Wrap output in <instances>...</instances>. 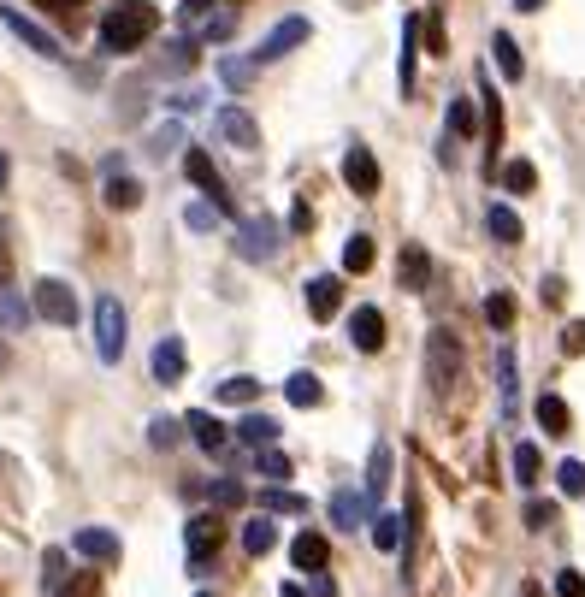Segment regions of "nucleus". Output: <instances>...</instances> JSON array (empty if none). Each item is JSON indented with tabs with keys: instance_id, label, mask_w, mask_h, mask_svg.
Wrapping results in <instances>:
<instances>
[{
	"instance_id": "nucleus-1",
	"label": "nucleus",
	"mask_w": 585,
	"mask_h": 597,
	"mask_svg": "<svg viewBox=\"0 0 585 597\" xmlns=\"http://www.w3.org/2000/svg\"><path fill=\"white\" fill-rule=\"evenodd\" d=\"M154 30H160V12H154L148 0H113V6L101 12V48H107V54H136V48H148Z\"/></svg>"
},
{
	"instance_id": "nucleus-2",
	"label": "nucleus",
	"mask_w": 585,
	"mask_h": 597,
	"mask_svg": "<svg viewBox=\"0 0 585 597\" xmlns=\"http://www.w3.org/2000/svg\"><path fill=\"white\" fill-rule=\"evenodd\" d=\"M95 355L113 367L119 355H125V332H130V320H125V302L119 296H95Z\"/></svg>"
},
{
	"instance_id": "nucleus-3",
	"label": "nucleus",
	"mask_w": 585,
	"mask_h": 597,
	"mask_svg": "<svg viewBox=\"0 0 585 597\" xmlns=\"http://www.w3.org/2000/svg\"><path fill=\"white\" fill-rule=\"evenodd\" d=\"M426 379H432V397H450L455 391V379H461V343H455V332L426 337Z\"/></svg>"
},
{
	"instance_id": "nucleus-4",
	"label": "nucleus",
	"mask_w": 585,
	"mask_h": 597,
	"mask_svg": "<svg viewBox=\"0 0 585 597\" xmlns=\"http://www.w3.org/2000/svg\"><path fill=\"white\" fill-rule=\"evenodd\" d=\"M184 544H190V574H213V556H219V544H225V515L219 509H201L184 532Z\"/></svg>"
},
{
	"instance_id": "nucleus-5",
	"label": "nucleus",
	"mask_w": 585,
	"mask_h": 597,
	"mask_svg": "<svg viewBox=\"0 0 585 597\" xmlns=\"http://www.w3.org/2000/svg\"><path fill=\"white\" fill-rule=\"evenodd\" d=\"M237 255L243 261H272L278 255V219H266V213H249V219H237Z\"/></svg>"
},
{
	"instance_id": "nucleus-6",
	"label": "nucleus",
	"mask_w": 585,
	"mask_h": 597,
	"mask_svg": "<svg viewBox=\"0 0 585 597\" xmlns=\"http://www.w3.org/2000/svg\"><path fill=\"white\" fill-rule=\"evenodd\" d=\"M36 314H42L48 326H77V320H83L77 290H71L65 278H42V284H36Z\"/></svg>"
},
{
	"instance_id": "nucleus-7",
	"label": "nucleus",
	"mask_w": 585,
	"mask_h": 597,
	"mask_svg": "<svg viewBox=\"0 0 585 597\" xmlns=\"http://www.w3.org/2000/svg\"><path fill=\"white\" fill-rule=\"evenodd\" d=\"M308 36H314V24H308V18H284V24H272V30H266V42H260L249 60H255V66H272V60H284L290 48H302Z\"/></svg>"
},
{
	"instance_id": "nucleus-8",
	"label": "nucleus",
	"mask_w": 585,
	"mask_h": 597,
	"mask_svg": "<svg viewBox=\"0 0 585 597\" xmlns=\"http://www.w3.org/2000/svg\"><path fill=\"white\" fill-rule=\"evenodd\" d=\"M184 172H190V184L201 190V201H213L219 213H231V196H225L219 166H213V154H207V148H184Z\"/></svg>"
},
{
	"instance_id": "nucleus-9",
	"label": "nucleus",
	"mask_w": 585,
	"mask_h": 597,
	"mask_svg": "<svg viewBox=\"0 0 585 597\" xmlns=\"http://www.w3.org/2000/svg\"><path fill=\"white\" fill-rule=\"evenodd\" d=\"M0 24H6V30H12V36H18V42L30 48V54H48V60H60V54H65V48H60V36H54V30H42L36 18H24L18 6H0Z\"/></svg>"
},
{
	"instance_id": "nucleus-10",
	"label": "nucleus",
	"mask_w": 585,
	"mask_h": 597,
	"mask_svg": "<svg viewBox=\"0 0 585 597\" xmlns=\"http://www.w3.org/2000/svg\"><path fill=\"white\" fill-rule=\"evenodd\" d=\"M343 184H349V190H355L361 201L379 196V154H373L367 142H355V148L343 154Z\"/></svg>"
},
{
	"instance_id": "nucleus-11",
	"label": "nucleus",
	"mask_w": 585,
	"mask_h": 597,
	"mask_svg": "<svg viewBox=\"0 0 585 597\" xmlns=\"http://www.w3.org/2000/svg\"><path fill=\"white\" fill-rule=\"evenodd\" d=\"M219 142H225V148H243V154H255V148H260L255 113H249V107H225V113H219Z\"/></svg>"
},
{
	"instance_id": "nucleus-12",
	"label": "nucleus",
	"mask_w": 585,
	"mask_h": 597,
	"mask_svg": "<svg viewBox=\"0 0 585 597\" xmlns=\"http://www.w3.org/2000/svg\"><path fill=\"white\" fill-rule=\"evenodd\" d=\"M349 343H355L361 355H379V349H385V314H379V308H355V314H349Z\"/></svg>"
},
{
	"instance_id": "nucleus-13",
	"label": "nucleus",
	"mask_w": 585,
	"mask_h": 597,
	"mask_svg": "<svg viewBox=\"0 0 585 597\" xmlns=\"http://www.w3.org/2000/svg\"><path fill=\"white\" fill-rule=\"evenodd\" d=\"M337 308H343V278H331V272L308 278V314H314V320L325 326V320H331Z\"/></svg>"
},
{
	"instance_id": "nucleus-14",
	"label": "nucleus",
	"mask_w": 585,
	"mask_h": 597,
	"mask_svg": "<svg viewBox=\"0 0 585 597\" xmlns=\"http://www.w3.org/2000/svg\"><path fill=\"white\" fill-rule=\"evenodd\" d=\"M71 544H77V556H89V562H119V556H125L119 532H107V527H83Z\"/></svg>"
},
{
	"instance_id": "nucleus-15",
	"label": "nucleus",
	"mask_w": 585,
	"mask_h": 597,
	"mask_svg": "<svg viewBox=\"0 0 585 597\" xmlns=\"http://www.w3.org/2000/svg\"><path fill=\"white\" fill-rule=\"evenodd\" d=\"M396 284H402V290H426V284H432V255H426L420 243H408V249L396 255Z\"/></svg>"
},
{
	"instance_id": "nucleus-16",
	"label": "nucleus",
	"mask_w": 585,
	"mask_h": 597,
	"mask_svg": "<svg viewBox=\"0 0 585 597\" xmlns=\"http://www.w3.org/2000/svg\"><path fill=\"white\" fill-rule=\"evenodd\" d=\"M290 562H296L302 574H325V562H331V544H325L320 532H296V538H290Z\"/></svg>"
},
{
	"instance_id": "nucleus-17",
	"label": "nucleus",
	"mask_w": 585,
	"mask_h": 597,
	"mask_svg": "<svg viewBox=\"0 0 585 597\" xmlns=\"http://www.w3.org/2000/svg\"><path fill=\"white\" fill-rule=\"evenodd\" d=\"M367 521H373V509H367L361 491H331V527L355 532V527H367Z\"/></svg>"
},
{
	"instance_id": "nucleus-18",
	"label": "nucleus",
	"mask_w": 585,
	"mask_h": 597,
	"mask_svg": "<svg viewBox=\"0 0 585 597\" xmlns=\"http://www.w3.org/2000/svg\"><path fill=\"white\" fill-rule=\"evenodd\" d=\"M532 414H538V426H544L550 438H568V432H574V414H568V402L556 397V391H544V397H538V408H532Z\"/></svg>"
},
{
	"instance_id": "nucleus-19",
	"label": "nucleus",
	"mask_w": 585,
	"mask_h": 597,
	"mask_svg": "<svg viewBox=\"0 0 585 597\" xmlns=\"http://www.w3.org/2000/svg\"><path fill=\"white\" fill-rule=\"evenodd\" d=\"M184 426H190V438L201 444V450H207V456H225V450H231V438H225V426H219L213 414H201V408H195Z\"/></svg>"
},
{
	"instance_id": "nucleus-20",
	"label": "nucleus",
	"mask_w": 585,
	"mask_h": 597,
	"mask_svg": "<svg viewBox=\"0 0 585 597\" xmlns=\"http://www.w3.org/2000/svg\"><path fill=\"white\" fill-rule=\"evenodd\" d=\"M414 60H420V18H408V24H402V66H396L402 95H414Z\"/></svg>"
},
{
	"instance_id": "nucleus-21",
	"label": "nucleus",
	"mask_w": 585,
	"mask_h": 597,
	"mask_svg": "<svg viewBox=\"0 0 585 597\" xmlns=\"http://www.w3.org/2000/svg\"><path fill=\"white\" fill-rule=\"evenodd\" d=\"M154 379H160V385H178V379H184V343H178V337H166V343L154 349Z\"/></svg>"
},
{
	"instance_id": "nucleus-22",
	"label": "nucleus",
	"mask_w": 585,
	"mask_h": 597,
	"mask_svg": "<svg viewBox=\"0 0 585 597\" xmlns=\"http://www.w3.org/2000/svg\"><path fill=\"white\" fill-rule=\"evenodd\" d=\"M101 201H107L113 213H130V207H142V184H136V178H119V172H113V178L101 184Z\"/></svg>"
},
{
	"instance_id": "nucleus-23",
	"label": "nucleus",
	"mask_w": 585,
	"mask_h": 597,
	"mask_svg": "<svg viewBox=\"0 0 585 597\" xmlns=\"http://www.w3.org/2000/svg\"><path fill=\"white\" fill-rule=\"evenodd\" d=\"M485 231L497 237V243H520L526 231H520V213L515 207H503V201H491V213H485Z\"/></svg>"
},
{
	"instance_id": "nucleus-24",
	"label": "nucleus",
	"mask_w": 585,
	"mask_h": 597,
	"mask_svg": "<svg viewBox=\"0 0 585 597\" xmlns=\"http://www.w3.org/2000/svg\"><path fill=\"white\" fill-rule=\"evenodd\" d=\"M237 438H249L255 450H272V444H278V420H272V414H243V420H237Z\"/></svg>"
},
{
	"instance_id": "nucleus-25",
	"label": "nucleus",
	"mask_w": 585,
	"mask_h": 597,
	"mask_svg": "<svg viewBox=\"0 0 585 597\" xmlns=\"http://www.w3.org/2000/svg\"><path fill=\"white\" fill-rule=\"evenodd\" d=\"M284 397L296 402V408H320V402H325V385L314 379V373H290V379H284Z\"/></svg>"
},
{
	"instance_id": "nucleus-26",
	"label": "nucleus",
	"mask_w": 585,
	"mask_h": 597,
	"mask_svg": "<svg viewBox=\"0 0 585 597\" xmlns=\"http://www.w3.org/2000/svg\"><path fill=\"white\" fill-rule=\"evenodd\" d=\"M491 60H497V71L509 77V83H520V71H526V60H520V48H515V36H491Z\"/></svg>"
},
{
	"instance_id": "nucleus-27",
	"label": "nucleus",
	"mask_w": 585,
	"mask_h": 597,
	"mask_svg": "<svg viewBox=\"0 0 585 597\" xmlns=\"http://www.w3.org/2000/svg\"><path fill=\"white\" fill-rule=\"evenodd\" d=\"M367 266H373V237H367V231H355V237L343 243V272H349V278H361Z\"/></svg>"
},
{
	"instance_id": "nucleus-28",
	"label": "nucleus",
	"mask_w": 585,
	"mask_h": 597,
	"mask_svg": "<svg viewBox=\"0 0 585 597\" xmlns=\"http://www.w3.org/2000/svg\"><path fill=\"white\" fill-rule=\"evenodd\" d=\"M503 190H509V196H532V190H538V166H532V160H509V166H503Z\"/></svg>"
},
{
	"instance_id": "nucleus-29",
	"label": "nucleus",
	"mask_w": 585,
	"mask_h": 597,
	"mask_svg": "<svg viewBox=\"0 0 585 597\" xmlns=\"http://www.w3.org/2000/svg\"><path fill=\"white\" fill-rule=\"evenodd\" d=\"M450 136H461V142H467V136H479V107H473L467 95H455V101H450Z\"/></svg>"
},
{
	"instance_id": "nucleus-30",
	"label": "nucleus",
	"mask_w": 585,
	"mask_h": 597,
	"mask_svg": "<svg viewBox=\"0 0 585 597\" xmlns=\"http://www.w3.org/2000/svg\"><path fill=\"white\" fill-rule=\"evenodd\" d=\"M367 527H373V544H379V550H402V515H385V509H379Z\"/></svg>"
},
{
	"instance_id": "nucleus-31",
	"label": "nucleus",
	"mask_w": 585,
	"mask_h": 597,
	"mask_svg": "<svg viewBox=\"0 0 585 597\" xmlns=\"http://www.w3.org/2000/svg\"><path fill=\"white\" fill-rule=\"evenodd\" d=\"M272 544H278V527H272L266 515H260V521H249V527H243V550H249V556H266Z\"/></svg>"
},
{
	"instance_id": "nucleus-32",
	"label": "nucleus",
	"mask_w": 585,
	"mask_h": 597,
	"mask_svg": "<svg viewBox=\"0 0 585 597\" xmlns=\"http://www.w3.org/2000/svg\"><path fill=\"white\" fill-rule=\"evenodd\" d=\"M485 320H491V332H509V326H515V296H509V290L485 296Z\"/></svg>"
},
{
	"instance_id": "nucleus-33",
	"label": "nucleus",
	"mask_w": 585,
	"mask_h": 597,
	"mask_svg": "<svg viewBox=\"0 0 585 597\" xmlns=\"http://www.w3.org/2000/svg\"><path fill=\"white\" fill-rule=\"evenodd\" d=\"M255 397H260V379H243V373L219 385V402H231V408H249Z\"/></svg>"
},
{
	"instance_id": "nucleus-34",
	"label": "nucleus",
	"mask_w": 585,
	"mask_h": 597,
	"mask_svg": "<svg viewBox=\"0 0 585 597\" xmlns=\"http://www.w3.org/2000/svg\"><path fill=\"white\" fill-rule=\"evenodd\" d=\"M538 473H544L538 444H515V479H520V485H538Z\"/></svg>"
},
{
	"instance_id": "nucleus-35",
	"label": "nucleus",
	"mask_w": 585,
	"mask_h": 597,
	"mask_svg": "<svg viewBox=\"0 0 585 597\" xmlns=\"http://www.w3.org/2000/svg\"><path fill=\"white\" fill-rule=\"evenodd\" d=\"M390 485V444H373V456H367V491L379 497Z\"/></svg>"
},
{
	"instance_id": "nucleus-36",
	"label": "nucleus",
	"mask_w": 585,
	"mask_h": 597,
	"mask_svg": "<svg viewBox=\"0 0 585 597\" xmlns=\"http://www.w3.org/2000/svg\"><path fill=\"white\" fill-rule=\"evenodd\" d=\"M260 509H266V515H302V509H308V503H302V497H296V491H284V485H272V491H266V497H260Z\"/></svg>"
},
{
	"instance_id": "nucleus-37",
	"label": "nucleus",
	"mask_w": 585,
	"mask_h": 597,
	"mask_svg": "<svg viewBox=\"0 0 585 597\" xmlns=\"http://www.w3.org/2000/svg\"><path fill=\"white\" fill-rule=\"evenodd\" d=\"M556 485H562V497H585V462L568 456V462L556 467Z\"/></svg>"
},
{
	"instance_id": "nucleus-38",
	"label": "nucleus",
	"mask_w": 585,
	"mask_h": 597,
	"mask_svg": "<svg viewBox=\"0 0 585 597\" xmlns=\"http://www.w3.org/2000/svg\"><path fill=\"white\" fill-rule=\"evenodd\" d=\"M65 580H71V574H65V550H48V556H42V592H60Z\"/></svg>"
},
{
	"instance_id": "nucleus-39",
	"label": "nucleus",
	"mask_w": 585,
	"mask_h": 597,
	"mask_svg": "<svg viewBox=\"0 0 585 597\" xmlns=\"http://www.w3.org/2000/svg\"><path fill=\"white\" fill-rule=\"evenodd\" d=\"M255 467L266 473V479H272V485H284V479H290V456H284V450H260Z\"/></svg>"
},
{
	"instance_id": "nucleus-40",
	"label": "nucleus",
	"mask_w": 585,
	"mask_h": 597,
	"mask_svg": "<svg viewBox=\"0 0 585 597\" xmlns=\"http://www.w3.org/2000/svg\"><path fill=\"white\" fill-rule=\"evenodd\" d=\"M184 225H190V231H213V225H219V207H213V201H190V207H184Z\"/></svg>"
},
{
	"instance_id": "nucleus-41",
	"label": "nucleus",
	"mask_w": 585,
	"mask_h": 597,
	"mask_svg": "<svg viewBox=\"0 0 585 597\" xmlns=\"http://www.w3.org/2000/svg\"><path fill=\"white\" fill-rule=\"evenodd\" d=\"M48 597H101V580L95 574H71L60 592H48Z\"/></svg>"
},
{
	"instance_id": "nucleus-42",
	"label": "nucleus",
	"mask_w": 585,
	"mask_h": 597,
	"mask_svg": "<svg viewBox=\"0 0 585 597\" xmlns=\"http://www.w3.org/2000/svg\"><path fill=\"white\" fill-rule=\"evenodd\" d=\"M420 36H426V54H450V42H444V18H438V12L420 24Z\"/></svg>"
},
{
	"instance_id": "nucleus-43",
	"label": "nucleus",
	"mask_w": 585,
	"mask_h": 597,
	"mask_svg": "<svg viewBox=\"0 0 585 597\" xmlns=\"http://www.w3.org/2000/svg\"><path fill=\"white\" fill-rule=\"evenodd\" d=\"M213 503L219 509H243V485L237 479H213Z\"/></svg>"
},
{
	"instance_id": "nucleus-44",
	"label": "nucleus",
	"mask_w": 585,
	"mask_h": 597,
	"mask_svg": "<svg viewBox=\"0 0 585 597\" xmlns=\"http://www.w3.org/2000/svg\"><path fill=\"white\" fill-rule=\"evenodd\" d=\"M255 60H237V54H231V60H219V77H225V83H249V77H255Z\"/></svg>"
},
{
	"instance_id": "nucleus-45",
	"label": "nucleus",
	"mask_w": 585,
	"mask_h": 597,
	"mask_svg": "<svg viewBox=\"0 0 585 597\" xmlns=\"http://www.w3.org/2000/svg\"><path fill=\"white\" fill-rule=\"evenodd\" d=\"M550 521H556V503H544V497H532V503H526V527H532V532H544V527H550Z\"/></svg>"
},
{
	"instance_id": "nucleus-46",
	"label": "nucleus",
	"mask_w": 585,
	"mask_h": 597,
	"mask_svg": "<svg viewBox=\"0 0 585 597\" xmlns=\"http://www.w3.org/2000/svg\"><path fill=\"white\" fill-rule=\"evenodd\" d=\"M213 6H219V0H178V18H184V30H195V24H201Z\"/></svg>"
},
{
	"instance_id": "nucleus-47",
	"label": "nucleus",
	"mask_w": 585,
	"mask_h": 597,
	"mask_svg": "<svg viewBox=\"0 0 585 597\" xmlns=\"http://www.w3.org/2000/svg\"><path fill=\"white\" fill-rule=\"evenodd\" d=\"M556 597H585V574H580V568H562V574H556Z\"/></svg>"
},
{
	"instance_id": "nucleus-48",
	"label": "nucleus",
	"mask_w": 585,
	"mask_h": 597,
	"mask_svg": "<svg viewBox=\"0 0 585 597\" xmlns=\"http://www.w3.org/2000/svg\"><path fill=\"white\" fill-rule=\"evenodd\" d=\"M562 355H585V320H568V326H562Z\"/></svg>"
},
{
	"instance_id": "nucleus-49",
	"label": "nucleus",
	"mask_w": 585,
	"mask_h": 597,
	"mask_svg": "<svg viewBox=\"0 0 585 597\" xmlns=\"http://www.w3.org/2000/svg\"><path fill=\"white\" fill-rule=\"evenodd\" d=\"M178 148V125H166V131H154V142H148V160H166Z\"/></svg>"
},
{
	"instance_id": "nucleus-50",
	"label": "nucleus",
	"mask_w": 585,
	"mask_h": 597,
	"mask_svg": "<svg viewBox=\"0 0 585 597\" xmlns=\"http://www.w3.org/2000/svg\"><path fill=\"white\" fill-rule=\"evenodd\" d=\"M0 320H6V326H12V332H18V326H24V302H18V296H12V290H0Z\"/></svg>"
},
{
	"instance_id": "nucleus-51",
	"label": "nucleus",
	"mask_w": 585,
	"mask_h": 597,
	"mask_svg": "<svg viewBox=\"0 0 585 597\" xmlns=\"http://www.w3.org/2000/svg\"><path fill=\"white\" fill-rule=\"evenodd\" d=\"M154 444L172 450V444H178V426H172V420H154Z\"/></svg>"
},
{
	"instance_id": "nucleus-52",
	"label": "nucleus",
	"mask_w": 585,
	"mask_h": 597,
	"mask_svg": "<svg viewBox=\"0 0 585 597\" xmlns=\"http://www.w3.org/2000/svg\"><path fill=\"white\" fill-rule=\"evenodd\" d=\"M308 225H314V213H308V201H296L290 207V231H308Z\"/></svg>"
},
{
	"instance_id": "nucleus-53",
	"label": "nucleus",
	"mask_w": 585,
	"mask_h": 597,
	"mask_svg": "<svg viewBox=\"0 0 585 597\" xmlns=\"http://www.w3.org/2000/svg\"><path fill=\"white\" fill-rule=\"evenodd\" d=\"M562 296H568V290H562V278H544V302H550V308H562Z\"/></svg>"
},
{
	"instance_id": "nucleus-54",
	"label": "nucleus",
	"mask_w": 585,
	"mask_h": 597,
	"mask_svg": "<svg viewBox=\"0 0 585 597\" xmlns=\"http://www.w3.org/2000/svg\"><path fill=\"white\" fill-rule=\"evenodd\" d=\"M6 272H12V249H6V231H0V290H6Z\"/></svg>"
},
{
	"instance_id": "nucleus-55",
	"label": "nucleus",
	"mask_w": 585,
	"mask_h": 597,
	"mask_svg": "<svg viewBox=\"0 0 585 597\" xmlns=\"http://www.w3.org/2000/svg\"><path fill=\"white\" fill-rule=\"evenodd\" d=\"M308 597H337V586H331L325 574H314V592H308Z\"/></svg>"
},
{
	"instance_id": "nucleus-56",
	"label": "nucleus",
	"mask_w": 585,
	"mask_h": 597,
	"mask_svg": "<svg viewBox=\"0 0 585 597\" xmlns=\"http://www.w3.org/2000/svg\"><path fill=\"white\" fill-rule=\"evenodd\" d=\"M520 597H544V586H538V580H526V586H520Z\"/></svg>"
},
{
	"instance_id": "nucleus-57",
	"label": "nucleus",
	"mask_w": 585,
	"mask_h": 597,
	"mask_svg": "<svg viewBox=\"0 0 585 597\" xmlns=\"http://www.w3.org/2000/svg\"><path fill=\"white\" fill-rule=\"evenodd\" d=\"M36 6H65V12H71V6H83V0H36Z\"/></svg>"
},
{
	"instance_id": "nucleus-58",
	"label": "nucleus",
	"mask_w": 585,
	"mask_h": 597,
	"mask_svg": "<svg viewBox=\"0 0 585 597\" xmlns=\"http://www.w3.org/2000/svg\"><path fill=\"white\" fill-rule=\"evenodd\" d=\"M6 178H12V160H6V154H0V184H6Z\"/></svg>"
},
{
	"instance_id": "nucleus-59",
	"label": "nucleus",
	"mask_w": 585,
	"mask_h": 597,
	"mask_svg": "<svg viewBox=\"0 0 585 597\" xmlns=\"http://www.w3.org/2000/svg\"><path fill=\"white\" fill-rule=\"evenodd\" d=\"M520 12H538V6H544V0H515Z\"/></svg>"
},
{
	"instance_id": "nucleus-60",
	"label": "nucleus",
	"mask_w": 585,
	"mask_h": 597,
	"mask_svg": "<svg viewBox=\"0 0 585 597\" xmlns=\"http://www.w3.org/2000/svg\"><path fill=\"white\" fill-rule=\"evenodd\" d=\"M278 597H308V592H302V586H284V592H278Z\"/></svg>"
},
{
	"instance_id": "nucleus-61",
	"label": "nucleus",
	"mask_w": 585,
	"mask_h": 597,
	"mask_svg": "<svg viewBox=\"0 0 585 597\" xmlns=\"http://www.w3.org/2000/svg\"><path fill=\"white\" fill-rule=\"evenodd\" d=\"M343 6H349V12H361V6H373V0H343Z\"/></svg>"
},
{
	"instance_id": "nucleus-62",
	"label": "nucleus",
	"mask_w": 585,
	"mask_h": 597,
	"mask_svg": "<svg viewBox=\"0 0 585 597\" xmlns=\"http://www.w3.org/2000/svg\"><path fill=\"white\" fill-rule=\"evenodd\" d=\"M225 6H237V0H225Z\"/></svg>"
},
{
	"instance_id": "nucleus-63",
	"label": "nucleus",
	"mask_w": 585,
	"mask_h": 597,
	"mask_svg": "<svg viewBox=\"0 0 585 597\" xmlns=\"http://www.w3.org/2000/svg\"><path fill=\"white\" fill-rule=\"evenodd\" d=\"M195 597H207V592H195Z\"/></svg>"
}]
</instances>
